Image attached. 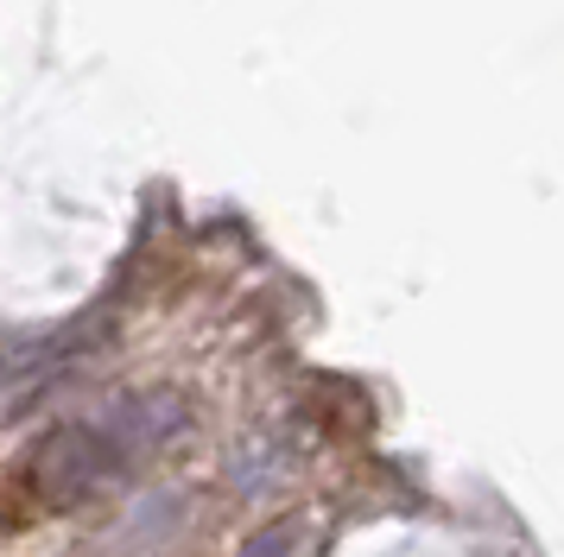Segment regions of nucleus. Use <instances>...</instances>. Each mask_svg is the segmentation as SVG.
<instances>
[{"label": "nucleus", "mask_w": 564, "mask_h": 557, "mask_svg": "<svg viewBox=\"0 0 564 557\" xmlns=\"http://www.w3.org/2000/svg\"><path fill=\"white\" fill-rule=\"evenodd\" d=\"M115 476V444L96 425H57L26 462L32 494L45 506H77Z\"/></svg>", "instance_id": "f257e3e1"}, {"label": "nucleus", "mask_w": 564, "mask_h": 557, "mask_svg": "<svg viewBox=\"0 0 564 557\" xmlns=\"http://www.w3.org/2000/svg\"><path fill=\"white\" fill-rule=\"evenodd\" d=\"M292 545H299V532H292V526H273L267 538H254L241 557H292Z\"/></svg>", "instance_id": "f03ea898"}]
</instances>
